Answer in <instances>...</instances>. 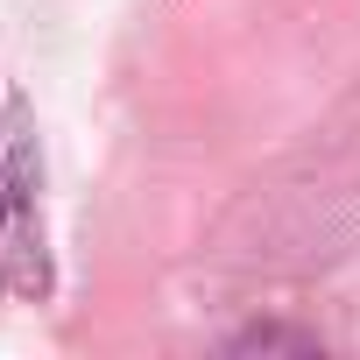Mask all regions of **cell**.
I'll use <instances>...</instances> for the list:
<instances>
[{"mask_svg":"<svg viewBox=\"0 0 360 360\" xmlns=\"http://www.w3.org/2000/svg\"><path fill=\"white\" fill-rule=\"evenodd\" d=\"M0 290L22 304H43L57 290L50 226H43V148L15 92H0Z\"/></svg>","mask_w":360,"mask_h":360,"instance_id":"6da1fadb","label":"cell"}]
</instances>
